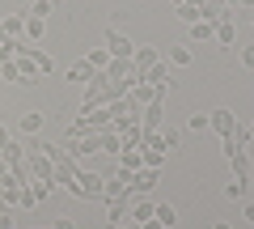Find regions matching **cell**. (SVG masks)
Listing matches in <instances>:
<instances>
[{
    "instance_id": "ab89813d",
    "label": "cell",
    "mask_w": 254,
    "mask_h": 229,
    "mask_svg": "<svg viewBox=\"0 0 254 229\" xmlns=\"http://www.w3.org/2000/svg\"><path fill=\"white\" fill-rule=\"evenodd\" d=\"M0 43H9V38H4V21H0Z\"/></svg>"
},
{
    "instance_id": "d6986e66",
    "label": "cell",
    "mask_w": 254,
    "mask_h": 229,
    "mask_svg": "<svg viewBox=\"0 0 254 229\" xmlns=\"http://www.w3.org/2000/svg\"><path fill=\"white\" fill-rule=\"evenodd\" d=\"M0 76H4V81H26V76H21L17 55H13V60H0Z\"/></svg>"
},
{
    "instance_id": "60d3db41",
    "label": "cell",
    "mask_w": 254,
    "mask_h": 229,
    "mask_svg": "<svg viewBox=\"0 0 254 229\" xmlns=\"http://www.w3.org/2000/svg\"><path fill=\"white\" fill-rule=\"evenodd\" d=\"M115 229H136V225H115Z\"/></svg>"
},
{
    "instance_id": "e575fe53",
    "label": "cell",
    "mask_w": 254,
    "mask_h": 229,
    "mask_svg": "<svg viewBox=\"0 0 254 229\" xmlns=\"http://www.w3.org/2000/svg\"><path fill=\"white\" fill-rule=\"evenodd\" d=\"M43 229H72V221H51V225H43Z\"/></svg>"
},
{
    "instance_id": "7a4b0ae2",
    "label": "cell",
    "mask_w": 254,
    "mask_h": 229,
    "mask_svg": "<svg viewBox=\"0 0 254 229\" xmlns=\"http://www.w3.org/2000/svg\"><path fill=\"white\" fill-rule=\"evenodd\" d=\"M161 93H165V89H157V85H148L144 76H140V81L131 85V89L123 93V98H127V106H131V110H144L148 102H153V98H161Z\"/></svg>"
},
{
    "instance_id": "5bb4252c",
    "label": "cell",
    "mask_w": 254,
    "mask_h": 229,
    "mask_svg": "<svg viewBox=\"0 0 254 229\" xmlns=\"http://www.w3.org/2000/svg\"><path fill=\"white\" fill-rule=\"evenodd\" d=\"M153 212H157V204H153V200H140V195H136V200H131V212H127V217H131V221L140 225V221H148Z\"/></svg>"
},
{
    "instance_id": "3957f363",
    "label": "cell",
    "mask_w": 254,
    "mask_h": 229,
    "mask_svg": "<svg viewBox=\"0 0 254 229\" xmlns=\"http://www.w3.org/2000/svg\"><path fill=\"white\" fill-rule=\"evenodd\" d=\"M208 128L216 132L220 140H229V136H233V132H237V115H233V110H229V106H216V110H212V115H208Z\"/></svg>"
},
{
    "instance_id": "d4e9b609",
    "label": "cell",
    "mask_w": 254,
    "mask_h": 229,
    "mask_svg": "<svg viewBox=\"0 0 254 229\" xmlns=\"http://www.w3.org/2000/svg\"><path fill=\"white\" fill-rule=\"evenodd\" d=\"M157 221H161V225H174V221H178V208H174V204H157V212H153Z\"/></svg>"
},
{
    "instance_id": "d6a6232c",
    "label": "cell",
    "mask_w": 254,
    "mask_h": 229,
    "mask_svg": "<svg viewBox=\"0 0 254 229\" xmlns=\"http://www.w3.org/2000/svg\"><path fill=\"white\" fill-rule=\"evenodd\" d=\"M136 229H165V225H161V221H157V217H148V221H140Z\"/></svg>"
},
{
    "instance_id": "b9f144b4",
    "label": "cell",
    "mask_w": 254,
    "mask_h": 229,
    "mask_svg": "<svg viewBox=\"0 0 254 229\" xmlns=\"http://www.w3.org/2000/svg\"><path fill=\"white\" fill-rule=\"evenodd\" d=\"M250 26H254V9H250Z\"/></svg>"
},
{
    "instance_id": "f1b7e54d",
    "label": "cell",
    "mask_w": 254,
    "mask_h": 229,
    "mask_svg": "<svg viewBox=\"0 0 254 229\" xmlns=\"http://www.w3.org/2000/svg\"><path fill=\"white\" fill-rule=\"evenodd\" d=\"M47 13H51V0H34V4H30V17L47 21Z\"/></svg>"
},
{
    "instance_id": "9c48e42d",
    "label": "cell",
    "mask_w": 254,
    "mask_h": 229,
    "mask_svg": "<svg viewBox=\"0 0 254 229\" xmlns=\"http://www.w3.org/2000/svg\"><path fill=\"white\" fill-rule=\"evenodd\" d=\"M157 60H161V55H157V47H136V55H131V64H136V73L144 76L148 68L157 64Z\"/></svg>"
},
{
    "instance_id": "d590c367",
    "label": "cell",
    "mask_w": 254,
    "mask_h": 229,
    "mask_svg": "<svg viewBox=\"0 0 254 229\" xmlns=\"http://www.w3.org/2000/svg\"><path fill=\"white\" fill-rule=\"evenodd\" d=\"M242 217H246V221H254V204H246V208H242Z\"/></svg>"
},
{
    "instance_id": "e0dca14e",
    "label": "cell",
    "mask_w": 254,
    "mask_h": 229,
    "mask_svg": "<svg viewBox=\"0 0 254 229\" xmlns=\"http://www.w3.org/2000/svg\"><path fill=\"white\" fill-rule=\"evenodd\" d=\"M93 73H98V68H89V64L81 60V64H72V68H68V81H72V85H85Z\"/></svg>"
},
{
    "instance_id": "cb8c5ba5",
    "label": "cell",
    "mask_w": 254,
    "mask_h": 229,
    "mask_svg": "<svg viewBox=\"0 0 254 229\" xmlns=\"http://www.w3.org/2000/svg\"><path fill=\"white\" fill-rule=\"evenodd\" d=\"M43 30H47V21L26 17V43H38V38H43Z\"/></svg>"
},
{
    "instance_id": "4fadbf2b",
    "label": "cell",
    "mask_w": 254,
    "mask_h": 229,
    "mask_svg": "<svg viewBox=\"0 0 254 229\" xmlns=\"http://www.w3.org/2000/svg\"><path fill=\"white\" fill-rule=\"evenodd\" d=\"M98 149L102 153H119V149H123V136H119L115 128H102L98 132Z\"/></svg>"
},
{
    "instance_id": "f35d334b",
    "label": "cell",
    "mask_w": 254,
    "mask_h": 229,
    "mask_svg": "<svg viewBox=\"0 0 254 229\" xmlns=\"http://www.w3.org/2000/svg\"><path fill=\"white\" fill-rule=\"evenodd\" d=\"M0 208H9V204H4V183H0Z\"/></svg>"
},
{
    "instance_id": "8fae6325",
    "label": "cell",
    "mask_w": 254,
    "mask_h": 229,
    "mask_svg": "<svg viewBox=\"0 0 254 229\" xmlns=\"http://www.w3.org/2000/svg\"><path fill=\"white\" fill-rule=\"evenodd\" d=\"M157 187V170H136V178H131V195H148Z\"/></svg>"
},
{
    "instance_id": "7402d4cb",
    "label": "cell",
    "mask_w": 254,
    "mask_h": 229,
    "mask_svg": "<svg viewBox=\"0 0 254 229\" xmlns=\"http://www.w3.org/2000/svg\"><path fill=\"white\" fill-rule=\"evenodd\" d=\"M85 64H89V68H106L110 64V51H106V47H93V51L85 55Z\"/></svg>"
},
{
    "instance_id": "1f68e13d",
    "label": "cell",
    "mask_w": 254,
    "mask_h": 229,
    "mask_svg": "<svg viewBox=\"0 0 254 229\" xmlns=\"http://www.w3.org/2000/svg\"><path fill=\"white\" fill-rule=\"evenodd\" d=\"M242 64H246V68L254 73V47H242Z\"/></svg>"
},
{
    "instance_id": "52a82bcc",
    "label": "cell",
    "mask_w": 254,
    "mask_h": 229,
    "mask_svg": "<svg viewBox=\"0 0 254 229\" xmlns=\"http://www.w3.org/2000/svg\"><path fill=\"white\" fill-rule=\"evenodd\" d=\"M30 178H55V161L38 149V153H30Z\"/></svg>"
},
{
    "instance_id": "7bdbcfd3",
    "label": "cell",
    "mask_w": 254,
    "mask_h": 229,
    "mask_svg": "<svg viewBox=\"0 0 254 229\" xmlns=\"http://www.w3.org/2000/svg\"><path fill=\"white\" fill-rule=\"evenodd\" d=\"M250 136H254V123H250Z\"/></svg>"
},
{
    "instance_id": "9a60e30c",
    "label": "cell",
    "mask_w": 254,
    "mask_h": 229,
    "mask_svg": "<svg viewBox=\"0 0 254 229\" xmlns=\"http://www.w3.org/2000/svg\"><path fill=\"white\" fill-rule=\"evenodd\" d=\"M212 38H216L220 47H233V43H237V30H233V21H229V17H225V21H216V34H212Z\"/></svg>"
},
{
    "instance_id": "8992f818",
    "label": "cell",
    "mask_w": 254,
    "mask_h": 229,
    "mask_svg": "<svg viewBox=\"0 0 254 229\" xmlns=\"http://www.w3.org/2000/svg\"><path fill=\"white\" fill-rule=\"evenodd\" d=\"M225 153H229V161H233V178H246V183H250V157H246V149H233L225 140Z\"/></svg>"
},
{
    "instance_id": "ee69618b",
    "label": "cell",
    "mask_w": 254,
    "mask_h": 229,
    "mask_svg": "<svg viewBox=\"0 0 254 229\" xmlns=\"http://www.w3.org/2000/svg\"><path fill=\"white\" fill-rule=\"evenodd\" d=\"M174 4H178V0H174Z\"/></svg>"
},
{
    "instance_id": "2e32d148",
    "label": "cell",
    "mask_w": 254,
    "mask_h": 229,
    "mask_svg": "<svg viewBox=\"0 0 254 229\" xmlns=\"http://www.w3.org/2000/svg\"><path fill=\"white\" fill-rule=\"evenodd\" d=\"M17 128L26 132V136H34V132L43 128V115H38V110H26V115H21V119H17Z\"/></svg>"
},
{
    "instance_id": "277c9868",
    "label": "cell",
    "mask_w": 254,
    "mask_h": 229,
    "mask_svg": "<svg viewBox=\"0 0 254 229\" xmlns=\"http://www.w3.org/2000/svg\"><path fill=\"white\" fill-rule=\"evenodd\" d=\"M161 115H165V93H161V98H153L144 110H140V132H161V123H165Z\"/></svg>"
},
{
    "instance_id": "ffe728a7",
    "label": "cell",
    "mask_w": 254,
    "mask_h": 229,
    "mask_svg": "<svg viewBox=\"0 0 254 229\" xmlns=\"http://www.w3.org/2000/svg\"><path fill=\"white\" fill-rule=\"evenodd\" d=\"M212 34H216V21H195V26H190V38H195V43H208Z\"/></svg>"
},
{
    "instance_id": "f546056e",
    "label": "cell",
    "mask_w": 254,
    "mask_h": 229,
    "mask_svg": "<svg viewBox=\"0 0 254 229\" xmlns=\"http://www.w3.org/2000/svg\"><path fill=\"white\" fill-rule=\"evenodd\" d=\"M187 128H190V132H203V128H208V115H203V110H199V115H190Z\"/></svg>"
},
{
    "instance_id": "74e56055",
    "label": "cell",
    "mask_w": 254,
    "mask_h": 229,
    "mask_svg": "<svg viewBox=\"0 0 254 229\" xmlns=\"http://www.w3.org/2000/svg\"><path fill=\"white\" fill-rule=\"evenodd\" d=\"M212 229H233V225H229V221H216V225H212Z\"/></svg>"
},
{
    "instance_id": "603a6c76",
    "label": "cell",
    "mask_w": 254,
    "mask_h": 229,
    "mask_svg": "<svg viewBox=\"0 0 254 229\" xmlns=\"http://www.w3.org/2000/svg\"><path fill=\"white\" fill-rule=\"evenodd\" d=\"M246 191H250V183H246V178H229V187H225L229 200H246Z\"/></svg>"
},
{
    "instance_id": "ba28073f",
    "label": "cell",
    "mask_w": 254,
    "mask_h": 229,
    "mask_svg": "<svg viewBox=\"0 0 254 229\" xmlns=\"http://www.w3.org/2000/svg\"><path fill=\"white\" fill-rule=\"evenodd\" d=\"M119 170H144V149H119Z\"/></svg>"
},
{
    "instance_id": "484cf974",
    "label": "cell",
    "mask_w": 254,
    "mask_h": 229,
    "mask_svg": "<svg viewBox=\"0 0 254 229\" xmlns=\"http://www.w3.org/2000/svg\"><path fill=\"white\" fill-rule=\"evenodd\" d=\"M161 140H165V149H178L182 145V132L170 128V123H161Z\"/></svg>"
},
{
    "instance_id": "5b68a950",
    "label": "cell",
    "mask_w": 254,
    "mask_h": 229,
    "mask_svg": "<svg viewBox=\"0 0 254 229\" xmlns=\"http://www.w3.org/2000/svg\"><path fill=\"white\" fill-rule=\"evenodd\" d=\"M106 51H110V60H131L136 55V43H127L119 30H106Z\"/></svg>"
},
{
    "instance_id": "4dcf8cb0",
    "label": "cell",
    "mask_w": 254,
    "mask_h": 229,
    "mask_svg": "<svg viewBox=\"0 0 254 229\" xmlns=\"http://www.w3.org/2000/svg\"><path fill=\"white\" fill-rule=\"evenodd\" d=\"M34 191H30V187H21V195H17V208H34Z\"/></svg>"
},
{
    "instance_id": "7c38bea8",
    "label": "cell",
    "mask_w": 254,
    "mask_h": 229,
    "mask_svg": "<svg viewBox=\"0 0 254 229\" xmlns=\"http://www.w3.org/2000/svg\"><path fill=\"white\" fill-rule=\"evenodd\" d=\"M144 81L157 85V89H165V85H170V64H165V60H157V64L144 73Z\"/></svg>"
},
{
    "instance_id": "83f0119b",
    "label": "cell",
    "mask_w": 254,
    "mask_h": 229,
    "mask_svg": "<svg viewBox=\"0 0 254 229\" xmlns=\"http://www.w3.org/2000/svg\"><path fill=\"white\" fill-rule=\"evenodd\" d=\"M161 161H165L161 149H144V170H161Z\"/></svg>"
},
{
    "instance_id": "836d02e7",
    "label": "cell",
    "mask_w": 254,
    "mask_h": 229,
    "mask_svg": "<svg viewBox=\"0 0 254 229\" xmlns=\"http://www.w3.org/2000/svg\"><path fill=\"white\" fill-rule=\"evenodd\" d=\"M9 140H13V136H9V128H0V153L9 149Z\"/></svg>"
},
{
    "instance_id": "4316f807",
    "label": "cell",
    "mask_w": 254,
    "mask_h": 229,
    "mask_svg": "<svg viewBox=\"0 0 254 229\" xmlns=\"http://www.w3.org/2000/svg\"><path fill=\"white\" fill-rule=\"evenodd\" d=\"M170 64L187 68V64H190V47H170Z\"/></svg>"
},
{
    "instance_id": "44dd1931",
    "label": "cell",
    "mask_w": 254,
    "mask_h": 229,
    "mask_svg": "<svg viewBox=\"0 0 254 229\" xmlns=\"http://www.w3.org/2000/svg\"><path fill=\"white\" fill-rule=\"evenodd\" d=\"M26 187H30V191H34V200H38V204H43V200H47V195H51V187H55V183H51V178H30V183H26Z\"/></svg>"
},
{
    "instance_id": "6da1fadb",
    "label": "cell",
    "mask_w": 254,
    "mask_h": 229,
    "mask_svg": "<svg viewBox=\"0 0 254 229\" xmlns=\"http://www.w3.org/2000/svg\"><path fill=\"white\" fill-rule=\"evenodd\" d=\"M72 195H81V200H106V178L102 174H81V170H76Z\"/></svg>"
},
{
    "instance_id": "30bf717a",
    "label": "cell",
    "mask_w": 254,
    "mask_h": 229,
    "mask_svg": "<svg viewBox=\"0 0 254 229\" xmlns=\"http://www.w3.org/2000/svg\"><path fill=\"white\" fill-rule=\"evenodd\" d=\"M174 17L187 21V26H195V21H203V9H199V4H190V0H178V4H174Z\"/></svg>"
},
{
    "instance_id": "ac0fdd59",
    "label": "cell",
    "mask_w": 254,
    "mask_h": 229,
    "mask_svg": "<svg viewBox=\"0 0 254 229\" xmlns=\"http://www.w3.org/2000/svg\"><path fill=\"white\" fill-rule=\"evenodd\" d=\"M0 21H4V38H9V43L26 34V17H0Z\"/></svg>"
},
{
    "instance_id": "8d00e7d4",
    "label": "cell",
    "mask_w": 254,
    "mask_h": 229,
    "mask_svg": "<svg viewBox=\"0 0 254 229\" xmlns=\"http://www.w3.org/2000/svg\"><path fill=\"white\" fill-rule=\"evenodd\" d=\"M4 174H9V161H4V157H0V178H4Z\"/></svg>"
}]
</instances>
